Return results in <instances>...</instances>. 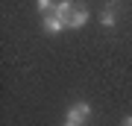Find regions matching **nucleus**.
<instances>
[{
    "label": "nucleus",
    "instance_id": "0eeeda50",
    "mask_svg": "<svg viewBox=\"0 0 132 126\" xmlns=\"http://www.w3.org/2000/svg\"><path fill=\"white\" fill-rule=\"evenodd\" d=\"M120 126H132V114H126V117H123V123Z\"/></svg>",
    "mask_w": 132,
    "mask_h": 126
},
{
    "label": "nucleus",
    "instance_id": "f03ea898",
    "mask_svg": "<svg viewBox=\"0 0 132 126\" xmlns=\"http://www.w3.org/2000/svg\"><path fill=\"white\" fill-rule=\"evenodd\" d=\"M41 27H44V32L47 35H59L62 29H68V21H62V18H56V15H44V21H41Z\"/></svg>",
    "mask_w": 132,
    "mask_h": 126
},
{
    "label": "nucleus",
    "instance_id": "f257e3e1",
    "mask_svg": "<svg viewBox=\"0 0 132 126\" xmlns=\"http://www.w3.org/2000/svg\"><path fill=\"white\" fill-rule=\"evenodd\" d=\"M65 117H68L71 123H79V126H82V123L91 117V106H88V103H82V100H79V103H71Z\"/></svg>",
    "mask_w": 132,
    "mask_h": 126
},
{
    "label": "nucleus",
    "instance_id": "423d86ee",
    "mask_svg": "<svg viewBox=\"0 0 132 126\" xmlns=\"http://www.w3.org/2000/svg\"><path fill=\"white\" fill-rule=\"evenodd\" d=\"M35 6H38V12H41V15H50L53 6H56V0H35Z\"/></svg>",
    "mask_w": 132,
    "mask_h": 126
},
{
    "label": "nucleus",
    "instance_id": "7ed1b4c3",
    "mask_svg": "<svg viewBox=\"0 0 132 126\" xmlns=\"http://www.w3.org/2000/svg\"><path fill=\"white\" fill-rule=\"evenodd\" d=\"M88 18H91V12H88V6H76V9H73V15H71V21H68V27H71V29H82L85 27V23H88Z\"/></svg>",
    "mask_w": 132,
    "mask_h": 126
},
{
    "label": "nucleus",
    "instance_id": "6e6552de",
    "mask_svg": "<svg viewBox=\"0 0 132 126\" xmlns=\"http://www.w3.org/2000/svg\"><path fill=\"white\" fill-rule=\"evenodd\" d=\"M62 126H79V123H71V120H65V123H62Z\"/></svg>",
    "mask_w": 132,
    "mask_h": 126
},
{
    "label": "nucleus",
    "instance_id": "39448f33",
    "mask_svg": "<svg viewBox=\"0 0 132 126\" xmlns=\"http://www.w3.org/2000/svg\"><path fill=\"white\" fill-rule=\"evenodd\" d=\"M100 23H103L106 29H114V27H118V12H114V6H109V9L100 15Z\"/></svg>",
    "mask_w": 132,
    "mask_h": 126
},
{
    "label": "nucleus",
    "instance_id": "20e7f679",
    "mask_svg": "<svg viewBox=\"0 0 132 126\" xmlns=\"http://www.w3.org/2000/svg\"><path fill=\"white\" fill-rule=\"evenodd\" d=\"M73 9H76L73 0H56V6H53V15H56V18H62V21H71Z\"/></svg>",
    "mask_w": 132,
    "mask_h": 126
},
{
    "label": "nucleus",
    "instance_id": "1a4fd4ad",
    "mask_svg": "<svg viewBox=\"0 0 132 126\" xmlns=\"http://www.w3.org/2000/svg\"><path fill=\"white\" fill-rule=\"evenodd\" d=\"M118 3H120V0H109V6H118Z\"/></svg>",
    "mask_w": 132,
    "mask_h": 126
}]
</instances>
